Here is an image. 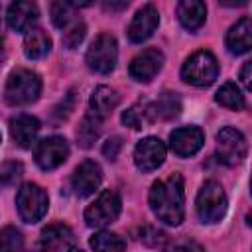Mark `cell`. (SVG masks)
I'll return each mask as SVG.
<instances>
[{
    "label": "cell",
    "instance_id": "9c48e42d",
    "mask_svg": "<svg viewBox=\"0 0 252 252\" xmlns=\"http://www.w3.org/2000/svg\"><path fill=\"white\" fill-rule=\"evenodd\" d=\"M69 156V146H67V140L61 138V136H49V138H43L37 146H35V152H33V158H35V163L49 171V169H55L59 167Z\"/></svg>",
    "mask_w": 252,
    "mask_h": 252
},
{
    "label": "cell",
    "instance_id": "7402d4cb",
    "mask_svg": "<svg viewBox=\"0 0 252 252\" xmlns=\"http://www.w3.org/2000/svg\"><path fill=\"white\" fill-rule=\"evenodd\" d=\"M49 51H51V39L43 30L32 28L30 32H26V37H24V53H26V57L41 59Z\"/></svg>",
    "mask_w": 252,
    "mask_h": 252
},
{
    "label": "cell",
    "instance_id": "5b68a950",
    "mask_svg": "<svg viewBox=\"0 0 252 252\" xmlns=\"http://www.w3.org/2000/svg\"><path fill=\"white\" fill-rule=\"evenodd\" d=\"M47 193L35 183H24L16 195L18 215L24 222H37L47 213Z\"/></svg>",
    "mask_w": 252,
    "mask_h": 252
},
{
    "label": "cell",
    "instance_id": "83f0119b",
    "mask_svg": "<svg viewBox=\"0 0 252 252\" xmlns=\"http://www.w3.org/2000/svg\"><path fill=\"white\" fill-rule=\"evenodd\" d=\"M85 33H87L85 24H83L81 20H73V22L63 30V45H65L67 49H75V47L83 41Z\"/></svg>",
    "mask_w": 252,
    "mask_h": 252
},
{
    "label": "cell",
    "instance_id": "e0dca14e",
    "mask_svg": "<svg viewBox=\"0 0 252 252\" xmlns=\"http://www.w3.org/2000/svg\"><path fill=\"white\" fill-rule=\"evenodd\" d=\"M252 47V22L248 16L240 18L226 33V49L232 55H242Z\"/></svg>",
    "mask_w": 252,
    "mask_h": 252
},
{
    "label": "cell",
    "instance_id": "8992f818",
    "mask_svg": "<svg viewBox=\"0 0 252 252\" xmlns=\"http://www.w3.org/2000/svg\"><path fill=\"white\" fill-rule=\"evenodd\" d=\"M120 197L116 191H102L85 211V222L91 226V228H102L110 222H114L120 215Z\"/></svg>",
    "mask_w": 252,
    "mask_h": 252
},
{
    "label": "cell",
    "instance_id": "4dcf8cb0",
    "mask_svg": "<svg viewBox=\"0 0 252 252\" xmlns=\"http://www.w3.org/2000/svg\"><path fill=\"white\" fill-rule=\"evenodd\" d=\"M140 240L148 246H163L165 242V234L154 226H144V230L140 232Z\"/></svg>",
    "mask_w": 252,
    "mask_h": 252
},
{
    "label": "cell",
    "instance_id": "8d00e7d4",
    "mask_svg": "<svg viewBox=\"0 0 252 252\" xmlns=\"http://www.w3.org/2000/svg\"><path fill=\"white\" fill-rule=\"evenodd\" d=\"M2 61H4V47L0 45V67H2Z\"/></svg>",
    "mask_w": 252,
    "mask_h": 252
},
{
    "label": "cell",
    "instance_id": "2e32d148",
    "mask_svg": "<svg viewBox=\"0 0 252 252\" xmlns=\"http://www.w3.org/2000/svg\"><path fill=\"white\" fill-rule=\"evenodd\" d=\"M37 16H39V10L33 2H14L8 8L6 22L14 32H30Z\"/></svg>",
    "mask_w": 252,
    "mask_h": 252
},
{
    "label": "cell",
    "instance_id": "4fadbf2b",
    "mask_svg": "<svg viewBox=\"0 0 252 252\" xmlns=\"http://www.w3.org/2000/svg\"><path fill=\"white\" fill-rule=\"evenodd\" d=\"M100 181H102V169H100V165H98L96 161H93V159H85V161L75 169L73 179H71L73 189H75V193H77L79 197H89V195H93V193L98 189Z\"/></svg>",
    "mask_w": 252,
    "mask_h": 252
},
{
    "label": "cell",
    "instance_id": "8fae6325",
    "mask_svg": "<svg viewBox=\"0 0 252 252\" xmlns=\"http://www.w3.org/2000/svg\"><path fill=\"white\" fill-rule=\"evenodd\" d=\"M158 24H159L158 8L152 6V4L142 6V8L134 14V18H132V22H130V26H128V32H126V33H128V39L134 41V43L146 41V39L156 32Z\"/></svg>",
    "mask_w": 252,
    "mask_h": 252
},
{
    "label": "cell",
    "instance_id": "7c38bea8",
    "mask_svg": "<svg viewBox=\"0 0 252 252\" xmlns=\"http://www.w3.org/2000/svg\"><path fill=\"white\" fill-rule=\"evenodd\" d=\"M203 142H205V134L197 126L175 128L169 134V146H171L173 154H177L179 158H189V156L197 154L201 150Z\"/></svg>",
    "mask_w": 252,
    "mask_h": 252
},
{
    "label": "cell",
    "instance_id": "277c9868",
    "mask_svg": "<svg viewBox=\"0 0 252 252\" xmlns=\"http://www.w3.org/2000/svg\"><path fill=\"white\" fill-rule=\"evenodd\" d=\"M197 215L203 222H217L226 213V195L217 181H205L197 193Z\"/></svg>",
    "mask_w": 252,
    "mask_h": 252
},
{
    "label": "cell",
    "instance_id": "44dd1931",
    "mask_svg": "<svg viewBox=\"0 0 252 252\" xmlns=\"http://www.w3.org/2000/svg\"><path fill=\"white\" fill-rule=\"evenodd\" d=\"M71 242H73V230H71L67 224H47V226L41 230V240H39V244H41L47 252L65 248V246H69Z\"/></svg>",
    "mask_w": 252,
    "mask_h": 252
},
{
    "label": "cell",
    "instance_id": "603a6c76",
    "mask_svg": "<svg viewBox=\"0 0 252 252\" xmlns=\"http://www.w3.org/2000/svg\"><path fill=\"white\" fill-rule=\"evenodd\" d=\"M91 248L94 252H124L126 250V240L116 234V232H106L100 230L91 238Z\"/></svg>",
    "mask_w": 252,
    "mask_h": 252
},
{
    "label": "cell",
    "instance_id": "d6a6232c",
    "mask_svg": "<svg viewBox=\"0 0 252 252\" xmlns=\"http://www.w3.org/2000/svg\"><path fill=\"white\" fill-rule=\"evenodd\" d=\"M120 148H122V140H120L118 136H112V138H108V140L104 142L102 154H104V158H108V159H116Z\"/></svg>",
    "mask_w": 252,
    "mask_h": 252
},
{
    "label": "cell",
    "instance_id": "f1b7e54d",
    "mask_svg": "<svg viewBox=\"0 0 252 252\" xmlns=\"http://www.w3.org/2000/svg\"><path fill=\"white\" fill-rule=\"evenodd\" d=\"M24 167L20 161H4L0 165V183L2 185H12L20 175H22Z\"/></svg>",
    "mask_w": 252,
    "mask_h": 252
},
{
    "label": "cell",
    "instance_id": "4316f807",
    "mask_svg": "<svg viewBox=\"0 0 252 252\" xmlns=\"http://www.w3.org/2000/svg\"><path fill=\"white\" fill-rule=\"evenodd\" d=\"M73 20H75V6H73V2H53L51 4V22L59 30H65Z\"/></svg>",
    "mask_w": 252,
    "mask_h": 252
},
{
    "label": "cell",
    "instance_id": "484cf974",
    "mask_svg": "<svg viewBox=\"0 0 252 252\" xmlns=\"http://www.w3.org/2000/svg\"><path fill=\"white\" fill-rule=\"evenodd\" d=\"M0 252H24V236L14 226L0 230Z\"/></svg>",
    "mask_w": 252,
    "mask_h": 252
},
{
    "label": "cell",
    "instance_id": "ac0fdd59",
    "mask_svg": "<svg viewBox=\"0 0 252 252\" xmlns=\"http://www.w3.org/2000/svg\"><path fill=\"white\" fill-rule=\"evenodd\" d=\"M177 18H179V22L185 30L195 32L205 24L207 6L201 0H183L177 6Z\"/></svg>",
    "mask_w": 252,
    "mask_h": 252
},
{
    "label": "cell",
    "instance_id": "ba28073f",
    "mask_svg": "<svg viewBox=\"0 0 252 252\" xmlns=\"http://www.w3.org/2000/svg\"><path fill=\"white\" fill-rule=\"evenodd\" d=\"M248 144L240 130L232 126H224L217 134V156L226 165H236L246 158Z\"/></svg>",
    "mask_w": 252,
    "mask_h": 252
},
{
    "label": "cell",
    "instance_id": "836d02e7",
    "mask_svg": "<svg viewBox=\"0 0 252 252\" xmlns=\"http://www.w3.org/2000/svg\"><path fill=\"white\" fill-rule=\"evenodd\" d=\"M250 71H252V61H246L244 63V67H242V71H240V81H242V85L250 91L252 89V77H250Z\"/></svg>",
    "mask_w": 252,
    "mask_h": 252
},
{
    "label": "cell",
    "instance_id": "3957f363",
    "mask_svg": "<svg viewBox=\"0 0 252 252\" xmlns=\"http://www.w3.org/2000/svg\"><path fill=\"white\" fill-rule=\"evenodd\" d=\"M219 75V63L211 51H195L185 59L181 67V77L193 87H209Z\"/></svg>",
    "mask_w": 252,
    "mask_h": 252
},
{
    "label": "cell",
    "instance_id": "52a82bcc",
    "mask_svg": "<svg viewBox=\"0 0 252 252\" xmlns=\"http://www.w3.org/2000/svg\"><path fill=\"white\" fill-rule=\"evenodd\" d=\"M118 59V45L110 33H100L87 51V65L91 71L108 75L116 67Z\"/></svg>",
    "mask_w": 252,
    "mask_h": 252
},
{
    "label": "cell",
    "instance_id": "ab89813d",
    "mask_svg": "<svg viewBox=\"0 0 252 252\" xmlns=\"http://www.w3.org/2000/svg\"><path fill=\"white\" fill-rule=\"evenodd\" d=\"M0 142H2V136H0Z\"/></svg>",
    "mask_w": 252,
    "mask_h": 252
},
{
    "label": "cell",
    "instance_id": "e575fe53",
    "mask_svg": "<svg viewBox=\"0 0 252 252\" xmlns=\"http://www.w3.org/2000/svg\"><path fill=\"white\" fill-rule=\"evenodd\" d=\"M128 6V2L126 0H122V2H104V10H122V8H126Z\"/></svg>",
    "mask_w": 252,
    "mask_h": 252
},
{
    "label": "cell",
    "instance_id": "1f68e13d",
    "mask_svg": "<svg viewBox=\"0 0 252 252\" xmlns=\"http://www.w3.org/2000/svg\"><path fill=\"white\" fill-rule=\"evenodd\" d=\"M165 252H205V248L195 240H177L165 248Z\"/></svg>",
    "mask_w": 252,
    "mask_h": 252
},
{
    "label": "cell",
    "instance_id": "9a60e30c",
    "mask_svg": "<svg viewBox=\"0 0 252 252\" xmlns=\"http://www.w3.org/2000/svg\"><path fill=\"white\" fill-rule=\"evenodd\" d=\"M39 132V120L32 114H18L10 120V136L20 148H32Z\"/></svg>",
    "mask_w": 252,
    "mask_h": 252
},
{
    "label": "cell",
    "instance_id": "d590c367",
    "mask_svg": "<svg viewBox=\"0 0 252 252\" xmlns=\"http://www.w3.org/2000/svg\"><path fill=\"white\" fill-rule=\"evenodd\" d=\"M33 252H47V250H45V248H43V246H41V244H37V246H35V248H33Z\"/></svg>",
    "mask_w": 252,
    "mask_h": 252
},
{
    "label": "cell",
    "instance_id": "d6986e66",
    "mask_svg": "<svg viewBox=\"0 0 252 252\" xmlns=\"http://www.w3.org/2000/svg\"><path fill=\"white\" fill-rule=\"evenodd\" d=\"M181 110V100L175 93H163L159 98L152 104L146 106V118L148 120H171L179 114Z\"/></svg>",
    "mask_w": 252,
    "mask_h": 252
},
{
    "label": "cell",
    "instance_id": "7a4b0ae2",
    "mask_svg": "<svg viewBox=\"0 0 252 252\" xmlns=\"http://www.w3.org/2000/svg\"><path fill=\"white\" fill-rule=\"evenodd\" d=\"M41 93V79L37 73L30 69H16L10 73L6 87H4V98L12 106H26L37 100Z\"/></svg>",
    "mask_w": 252,
    "mask_h": 252
},
{
    "label": "cell",
    "instance_id": "30bf717a",
    "mask_svg": "<svg viewBox=\"0 0 252 252\" xmlns=\"http://www.w3.org/2000/svg\"><path fill=\"white\" fill-rule=\"evenodd\" d=\"M165 161V146L159 138L148 136L134 148V163L140 171H154Z\"/></svg>",
    "mask_w": 252,
    "mask_h": 252
},
{
    "label": "cell",
    "instance_id": "5bb4252c",
    "mask_svg": "<svg viewBox=\"0 0 252 252\" xmlns=\"http://www.w3.org/2000/svg\"><path fill=\"white\" fill-rule=\"evenodd\" d=\"M161 65H163L161 51H158V49H146V51H142L140 55H136L132 59L128 71H130V77L132 79H136L140 83H148V81H152L158 75V71L161 69Z\"/></svg>",
    "mask_w": 252,
    "mask_h": 252
},
{
    "label": "cell",
    "instance_id": "6da1fadb",
    "mask_svg": "<svg viewBox=\"0 0 252 252\" xmlns=\"http://www.w3.org/2000/svg\"><path fill=\"white\" fill-rule=\"evenodd\" d=\"M183 177L179 173H171L167 179L156 181L150 189V207L152 213L165 224L177 226L183 220Z\"/></svg>",
    "mask_w": 252,
    "mask_h": 252
},
{
    "label": "cell",
    "instance_id": "f546056e",
    "mask_svg": "<svg viewBox=\"0 0 252 252\" xmlns=\"http://www.w3.org/2000/svg\"><path fill=\"white\" fill-rule=\"evenodd\" d=\"M144 116H146V108L140 110V106H130L128 110L122 112V124L138 130L144 124Z\"/></svg>",
    "mask_w": 252,
    "mask_h": 252
},
{
    "label": "cell",
    "instance_id": "d4e9b609",
    "mask_svg": "<svg viewBox=\"0 0 252 252\" xmlns=\"http://www.w3.org/2000/svg\"><path fill=\"white\" fill-rule=\"evenodd\" d=\"M98 134H100V118H96L94 114L89 112V114L81 120L79 128H77V140H79V146H83V148H91L93 142L98 138Z\"/></svg>",
    "mask_w": 252,
    "mask_h": 252
},
{
    "label": "cell",
    "instance_id": "f35d334b",
    "mask_svg": "<svg viewBox=\"0 0 252 252\" xmlns=\"http://www.w3.org/2000/svg\"><path fill=\"white\" fill-rule=\"evenodd\" d=\"M0 14H2V6H0Z\"/></svg>",
    "mask_w": 252,
    "mask_h": 252
},
{
    "label": "cell",
    "instance_id": "74e56055",
    "mask_svg": "<svg viewBox=\"0 0 252 252\" xmlns=\"http://www.w3.org/2000/svg\"><path fill=\"white\" fill-rule=\"evenodd\" d=\"M67 252H83V250H79V248H69Z\"/></svg>",
    "mask_w": 252,
    "mask_h": 252
},
{
    "label": "cell",
    "instance_id": "ffe728a7",
    "mask_svg": "<svg viewBox=\"0 0 252 252\" xmlns=\"http://www.w3.org/2000/svg\"><path fill=\"white\" fill-rule=\"evenodd\" d=\"M118 102H120L118 93L114 89H110V87L100 85L91 94V114H94L96 118L102 120L104 116H108L118 106Z\"/></svg>",
    "mask_w": 252,
    "mask_h": 252
},
{
    "label": "cell",
    "instance_id": "cb8c5ba5",
    "mask_svg": "<svg viewBox=\"0 0 252 252\" xmlns=\"http://www.w3.org/2000/svg\"><path fill=\"white\" fill-rule=\"evenodd\" d=\"M215 100H217L220 106L230 108V110H242V108H244V104H246L242 91L236 87V83H230V81H228V83H224V85L217 91Z\"/></svg>",
    "mask_w": 252,
    "mask_h": 252
}]
</instances>
